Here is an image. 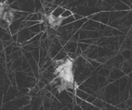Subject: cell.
<instances>
[{
    "mask_svg": "<svg viewBox=\"0 0 132 110\" xmlns=\"http://www.w3.org/2000/svg\"><path fill=\"white\" fill-rule=\"evenodd\" d=\"M71 15H73L71 11L69 10V9H64V11L63 12V14L61 15L60 17H62L63 19H64V18H67V17L71 16Z\"/></svg>",
    "mask_w": 132,
    "mask_h": 110,
    "instance_id": "cell-1",
    "label": "cell"
}]
</instances>
